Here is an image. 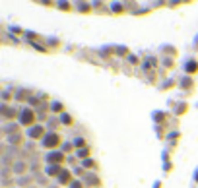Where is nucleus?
I'll return each instance as SVG.
<instances>
[{
  "mask_svg": "<svg viewBox=\"0 0 198 188\" xmlns=\"http://www.w3.org/2000/svg\"><path fill=\"white\" fill-rule=\"evenodd\" d=\"M35 118H37V113L31 109H23L21 110V115H19V122L23 124V126H35Z\"/></svg>",
  "mask_w": 198,
  "mask_h": 188,
  "instance_id": "nucleus-1",
  "label": "nucleus"
},
{
  "mask_svg": "<svg viewBox=\"0 0 198 188\" xmlns=\"http://www.w3.org/2000/svg\"><path fill=\"white\" fill-rule=\"evenodd\" d=\"M58 143H60V136H58L57 132H49L45 138H43V145H45L47 149H51V148H57Z\"/></svg>",
  "mask_w": 198,
  "mask_h": 188,
  "instance_id": "nucleus-2",
  "label": "nucleus"
},
{
  "mask_svg": "<svg viewBox=\"0 0 198 188\" xmlns=\"http://www.w3.org/2000/svg\"><path fill=\"white\" fill-rule=\"evenodd\" d=\"M47 161H49V165H60V167H62L64 151H62V149H60V151H51V153L47 155Z\"/></svg>",
  "mask_w": 198,
  "mask_h": 188,
  "instance_id": "nucleus-3",
  "label": "nucleus"
},
{
  "mask_svg": "<svg viewBox=\"0 0 198 188\" xmlns=\"http://www.w3.org/2000/svg\"><path fill=\"white\" fill-rule=\"evenodd\" d=\"M45 173H47V176H57L58 178V175L62 173V167H60V165H49V167L45 169Z\"/></svg>",
  "mask_w": 198,
  "mask_h": 188,
  "instance_id": "nucleus-4",
  "label": "nucleus"
},
{
  "mask_svg": "<svg viewBox=\"0 0 198 188\" xmlns=\"http://www.w3.org/2000/svg\"><path fill=\"white\" fill-rule=\"evenodd\" d=\"M27 134H29V138H33V140H37V138H41L43 134H45V130H43V126H31Z\"/></svg>",
  "mask_w": 198,
  "mask_h": 188,
  "instance_id": "nucleus-5",
  "label": "nucleus"
},
{
  "mask_svg": "<svg viewBox=\"0 0 198 188\" xmlns=\"http://www.w3.org/2000/svg\"><path fill=\"white\" fill-rule=\"evenodd\" d=\"M70 180H72L70 171H66V169H62V173L58 175V182H60V184H70Z\"/></svg>",
  "mask_w": 198,
  "mask_h": 188,
  "instance_id": "nucleus-6",
  "label": "nucleus"
},
{
  "mask_svg": "<svg viewBox=\"0 0 198 188\" xmlns=\"http://www.w3.org/2000/svg\"><path fill=\"white\" fill-rule=\"evenodd\" d=\"M26 171H27V165H26L23 161H18V163H14V173H16V175H23Z\"/></svg>",
  "mask_w": 198,
  "mask_h": 188,
  "instance_id": "nucleus-7",
  "label": "nucleus"
},
{
  "mask_svg": "<svg viewBox=\"0 0 198 188\" xmlns=\"http://www.w3.org/2000/svg\"><path fill=\"white\" fill-rule=\"evenodd\" d=\"M185 70L188 72V74H194V72H198V62L196 60H188L185 64Z\"/></svg>",
  "mask_w": 198,
  "mask_h": 188,
  "instance_id": "nucleus-8",
  "label": "nucleus"
},
{
  "mask_svg": "<svg viewBox=\"0 0 198 188\" xmlns=\"http://www.w3.org/2000/svg\"><path fill=\"white\" fill-rule=\"evenodd\" d=\"M86 184H90V186H99V176L97 175H86Z\"/></svg>",
  "mask_w": 198,
  "mask_h": 188,
  "instance_id": "nucleus-9",
  "label": "nucleus"
},
{
  "mask_svg": "<svg viewBox=\"0 0 198 188\" xmlns=\"http://www.w3.org/2000/svg\"><path fill=\"white\" fill-rule=\"evenodd\" d=\"M31 180H33V178H29V176H19L18 180H16V184H18V186H21V188H26V186H29V184H31Z\"/></svg>",
  "mask_w": 198,
  "mask_h": 188,
  "instance_id": "nucleus-10",
  "label": "nucleus"
},
{
  "mask_svg": "<svg viewBox=\"0 0 198 188\" xmlns=\"http://www.w3.org/2000/svg\"><path fill=\"white\" fill-rule=\"evenodd\" d=\"M88 155H90V149H88V148H82V149H78V157H82L83 161L88 159Z\"/></svg>",
  "mask_w": 198,
  "mask_h": 188,
  "instance_id": "nucleus-11",
  "label": "nucleus"
},
{
  "mask_svg": "<svg viewBox=\"0 0 198 188\" xmlns=\"http://www.w3.org/2000/svg\"><path fill=\"white\" fill-rule=\"evenodd\" d=\"M83 167H86V169H95L97 163L93 161V159H86V161H83Z\"/></svg>",
  "mask_w": 198,
  "mask_h": 188,
  "instance_id": "nucleus-12",
  "label": "nucleus"
},
{
  "mask_svg": "<svg viewBox=\"0 0 198 188\" xmlns=\"http://www.w3.org/2000/svg\"><path fill=\"white\" fill-rule=\"evenodd\" d=\"M60 122H64V124H72V117H70V115H60Z\"/></svg>",
  "mask_w": 198,
  "mask_h": 188,
  "instance_id": "nucleus-13",
  "label": "nucleus"
},
{
  "mask_svg": "<svg viewBox=\"0 0 198 188\" xmlns=\"http://www.w3.org/2000/svg\"><path fill=\"white\" fill-rule=\"evenodd\" d=\"M52 110H55V113H60V110H62V105H60V103H55V105H52Z\"/></svg>",
  "mask_w": 198,
  "mask_h": 188,
  "instance_id": "nucleus-14",
  "label": "nucleus"
},
{
  "mask_svg": "<svg viewBox=\"0 0 198 188\" xmlns=\"http://www.w3.org/2000/svg\"><path fill=\"white\" fill-rule=\"evenodd\" d=\"M62 151H64V153H68V151H72V143H64V145H62Z\"/></svg>",
  "mask_w": 198,
  "mask_h": 188,
  "instance_id": "nucleus-15",
  "label": "nucleus"
},
{
  "mask_svg": "<svg viewBox=\"0 0 198 188\" xmlns=\"http://www.w3.org/2000/svg\"><path fill=\"white\" fill-rule=\"evenodd\" d=\"M181 85L186 89V87H190V85H192V82H190V80H183V84H181Z\"/></svg>",
  "mask_w": 198,
  "mask_h": 188,
  "instance_id": "nucleus-16",
  "label": "nucleus"
},
{
  "mask_svg": "<svg viewBox=\"0 0 198 188\" xmlns=\"http://www.w3.org/2000/svg\"><path fill=\"white\" fill-rule=\"evenodd\" d=\"M82 186H83V184L80 180H76V182H72V184H70V188H82Z\"/></svg>",
  "mask_w": 198,
  "mask_h": 188,
  "instance_id": "nucleus-17",
  "label": "nucleus"
},
{
  "mask_svg": "<svg viewBox=\"0 0 198 188\" xmlns=\"http://www.w3.org/2000/svg\"><path fill=\"white\" fill-rule=\"evenodd\" d=\"M80 8H82V12H90V6L88 4H80Z\"/></svg>",
  "mask_w": 198,
  "mask_h": 188,
  "instance_id": "nucleus-18",
  "label": "nucleus"
},
{
  "mask_svg": "<svg viewBox=\"0 0 198 188\" xmlns=\"http://www.w3.org/2000/svg\"><path fill=\"white\" fill-rule=\"evenodd\" d=\"M74 145H76V148H78V145H83V140H82V138H78L76 142H74Z\"/></svg>",
  "mask_w": 198,
  "mask_h": 188,
  "instance_id": "nucleus-19",
  "label": "nucleus"
},
{
  "mask_svg": "<svg viewBox=\"0 0 198 188\" xmlns=\"http://www.w3.org/2000/svg\"><path fill=\"white\" fill-rule=\"evenodd\" d=\"M29 103H31L33 107H37V105H39V101H37V99H33V97H31V99H29Z\"/></svg>",
  "mask_w": 198,
  "mask_h": 188,
  "instance_id": "nucleus-20",
  "label": "nucleus"
},
{
  "mask_svg": "<svg viewBox=\"0 0 198 188\" xmlns=\"http://www.w3.org/2000/svg\"><path fill=\"white\" fill-rule=\"evenodd\" d=\"M113 8H115V12H122V10H121L122 6H121V4H115V6H113Z\"/></svg>",
  "mask_w": 198,
  "mask_h": 188,
  "instance_id": "nucleus-21",
  "label": "nucleus"
},
{
  "mask_svg": "<svg viewBox=\"0 0 198 188\" xmlns=\"http://www.w3.org/2000/svg\"><path fill=\"white\" fill-rule=\"evenodd\" d=\"M194 178H196V182H198V171H196V176H194Z\"/></svg>",
  "mask_w": 198,
  "mask_h": 188,
  "instance_id": "nucleus-22",
  "label": "nucleus"
}]
</instances>
